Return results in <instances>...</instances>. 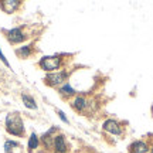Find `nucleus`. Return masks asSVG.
<instances>
[{
	"label": "nucleus",
	"instance_id": "nucleus-1",
	"mask_svg": "<svg viewBox=\"0 0 153 153\" xmlns=\"http://www.w3.org/2000/svg\"><path fill=\"white\" fill-rule=\"evenodd\" d=\"M6 131L13 136H23L24 135V123H23L22 116L17 112L7 115V118H6Z\"/></svg>",
	"mask_w": 153,
	"mask_h": 153
},
{
	"label": "nucleus",
	"instance_id": "nucleus-2",
	"mask_svg": "<svg viewBox=\"0 0 153 153\" xmlns=\"http://www.w3.org/2000/svg\"><path fill=\"white\" fill-rule=\"evenodd\" d=\"M38 65L41 70L47 72H55V70H58L62 65V58L61 55H48V57H43Z\"/></svg>",
	"mask_w": 153,
	"mask_h": 153
},
{
	"label": "nucleus",
	"instance_id": "nucleus-3",
	"mask_svg": "<svg viewBox=\"0 0 153 153\" xmlns=\"http://www.w3.org/2000/svg\"><path fill=\"white\" fill-rule=\"evenodd\" d=\"M70 76L68 71H55V72H48L47 76L44 78V82L48 87H61L62 84H65V81Z\"/></svg>",
	"mask_w": 153,
	"mask_h": 153
},
{
	"label": "nucleus",
	"instance_id": "nucleus-4",
	"mask_svg": "<svg viewBox=\"0 0 153 153\" xmlns=\"http://www.w3.org/2000/svg\"><path fill=\"white\" fill-rule=\"evenodd\" d=\"M6 37H7V40H9L11 44H19V43H23L27 36L24 34L23 28L16 27V28L9 30V31H6Z\"/></svg>",
	"mask_w": 153,
	"mask_h": 153
},
{
	"label": "nucleus",
	"instance_id": "nucleus-5",
	"mask_svg": "<svg viewBox=\"0 0 153 153\" xmlns=\"http://www.w3.org/2000/svg\"><path fill=\"white\" fill-rule=\"evenodd\" d=\"M105 132L108 133H112V135H122V126L118 120L115 119H106L102 125Z\"/></svg>",
	"mask_w": 153,
	"mask_h": 153
},
{
	"label": "nucleus",
	"instance_id": "nucleus-6",
	"mask_svg": "<svg viewBox=\"0 0 153 153\" xmlns=\"http://www.w3.org/2000/svg\"><path fill=\"white\" fill-rule=\"evenodd\" d=\"M53 149L55 153H67L68 152V145H67V139L64 135H57L54 137V143H53Z\"/></svg>",
	"mask_w": 153,
	"mask_h": 153
},
{
	"label": "nucleus",
	"instance_id": "nucleus-7",
	"mask_svg": "<svg viewBox=\"0 0 153 153\" xmlns=\"http://www.w3.org/2000/svg\"><path fill=\"white\" fill-rule=\"evenodd\" d=\"M22 6V1L19 0H6V1H0V9L6 13H14V11L19 10V7Z\"/></svg>",
	"mask_w": 153,
	"mask_h": 153
},
{
	"label": "nucleus",
	"instance_id": "nucleus-8",
	"mask_svg": "<svg viewBox=\"0 0 153 153\" xmlns=\"http://www.w3.org/2000/svg\"><path fill=\"white\" fill-rule=\"evenodd\" d=\"M71 106H72V109H75L76 112H82V111H85L88 108V101L85 97L78 95V97H75V98L72 99Z\"/></svg>",
	"mask_w": 153,
	"mask_h": 153
},
{
	"label": "nucleus",
	"instance_id": "nucleus-9",
	"mask_svg": "<svg viewBox=\"0 0 153 153\" xmlns=\"http://www.w3.org/2000/svg\"><path fill=\"white\" fill-rule=\"evenodd\" d=\"M149 146L143 140H136L129 146V153H148Z\"/></svg>",
	"mask_w": 153,
	"mask_h": 153
},
{
	"label": "nucleus",
	"instance_id": "nucleus-10",
	"mask_svg": "<svg viewBox=\"0 0 153 153\" xmlns=\"http://www.w3.org/2000/svg\"><path fill=\"white\" fill-rule=\"evenodd\" d=\"M55 131V128H51L47 133H44L43 136H41V143H43V146L47 150H51L53 149V143H54V139H53V132Z\"/></svg>",
	"mask_w": 153,
	"mask_h": 153
},
{
	"label": "nucleus",
	"instance_id": "nucleus-11",
	"mask_svg": "<svg viewBox=\"0 0 153 153\" xmlns=\"http://www.w3.org/2000/svg\"><path fill=\"white\" fill-rule=\"evenodd\" d=\"M58 92H60V95L62 98H70V97H74V95H75L76 91L68 82H65V84H62V85L58 88Z\"/></svg>",
	"mask_w": 153,
	"mask_h": 153
},
{
	"label": "nucleus",
	"instance_id": "nucleus-12",
	"mask_svg": "<svg viewBox=\"0 0 153 153\" xmlns=\"http://www.w3.org/2000/svg\"><path fill=\"white\" fill-rule=\"evenodd\" d=\"M22 101H23V104H24L26 108H28V109H37V104H36V101H34V98L31 95L23 92L22 94Z\"/></svg>",
	"mask_w": 153,
	"mask_h": 153
},
{
	"label": "nucleus",
	"instance_id": "nucleus-13",
	"mask_svg": "<svg viewBox=\"0 0 153 153\" xmlns=\"http://www.w3.org/2000/svg\"><path fill=\"white\" fill-rule=\"evenodd\" d=\"M16 54L20 58H28L30 55L33 54V45H23V47L16 50Z\"/></svg>",
	"mask_w": 153,
	"mask_h": 153
},
{
	"label": "nucleus",
	"instance_id": "nucleus-14",
	"mask_svg": "<svg viewBox=\"0 0 153 153\" xmlns=\"http://www.w3.org/2000/svg\"><path fill=\"white\" fill-rule=\"evenodd\" d=\"M38 146H40V137H38L36 133H31V135H30V139H28V143H27L28 152H34Z\"/></svg>",
	"mask_w": 153,
	"mask_h": 153
},
{
	"label": "nucleus",
	"instance_id": "nucleus-15",
	"mask_svg": "<svg viewBox=\"0 0 153 153\" xmlns=\"http://www.w3.org/2000/svg\"><path fill=\"white\" fill-rule=\"evenodd\" d=\"M19 145H17L16 142H13V140H7V142L4 143V150L7 153H10L11 150H13V148H17Z\"/></svg>",
	"mask_w": 153,
	"mask_h": 153
},
{
	"label": "nucleus",
	"instance_id": "nucleus-16",
	"mask_svg": "<svg viewBox=\"0 0 153 153\" xmlns=\"http://www.w3.org/2000/svg\"><path fill=\"white\" fill-rule=\"evenodd\" d=\"M58 116H60V119L61 120H64L65 123H68V119H67V116H65V114L62 112V111H58Z\"/></svg>",
	"mask_w": 153,
	"mask_h": 153
},
{
	"label": "nucleus",
	"instance_id": "nucleus-17",
	"mask_svg": "<svg viewBox=\"0 0 153 153\" xmlns=\"http://www.w3.org/2000/svg\"><path fill=\"white\" fill-rule=\"evenodd\" d=\"M0 60L3 61V62H4V64H6V65H7V67H10V64H9V61L6 60L4 54H3V53H1V48H0Z\"/></svg>",
	"mask_w": 153,
	"mask_h": 153
},
{
	"label": "nucleus",
	"instance_id": "nucleus-18",
	"mask_svg": "<svg viewBox=\"0 0 153 153\" xmlns=\"http://www.w3.org/2000/svg\"><path fill=\"white\" fill-rule=\"evenodd\" d=\"M152 153H153V148H152Z\"/></svg>",
	"mask_w": 153,
	"mask_h": 153
}]
</instances>
